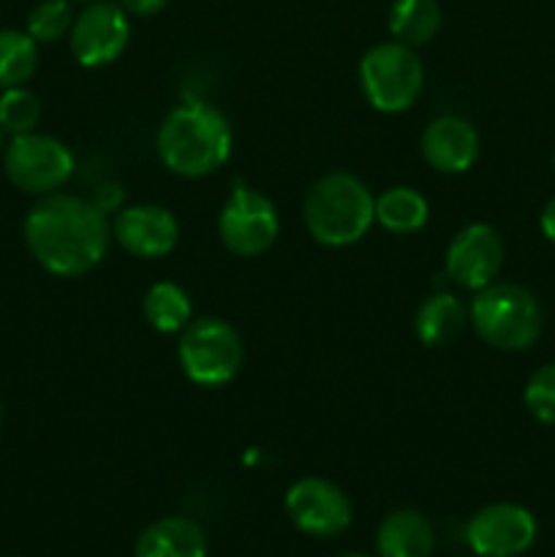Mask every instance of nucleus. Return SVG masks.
<instances>
[{
  "label": "nucleus",
  "instance_id": "18",
  "mask_svg": "<svg viewBox=\"0 0 555 557\" xmlns=\"http://www.w3.org/2000/svg\"><path fill=\"white\" fill-rule=\"evenodd\" d=\"M441 27V9L435 0H395L390 9V33L406 47L433 41Z\"/></svg>",
  "mask_w": 555,
  "mask_h": 557
},
{
  "label": "nucleus",
  "instance_id": "5",
  "mask_svg": "<svg viewBox=\"0 0 555 557\" xmlns=\"http://www.w3.org/2000/svg\"><path fill=\"white\" fill-rule=\"evenodd\" d=\"M422 60L400 41L375 44L359 60V85L379 112H406L422 92Z\"/></svg>",
  "mask_w": 555,
  "mask_h": 557
},
{
  "label": "nucleus",
  "instance_id": "10",
  "mask_svg": "<svg viewBox=\"0 0 555 557\" xmlns=\"http://www.w3.org/2000/svg\"><path fill=\"white\" fill-rule=\"evenodd\" d=\"M286 515L303 533L316 539L341 536L351 525V500L326 479H299L286 493Z\"/></svg>",
  "mask_w": 555,
  "mask_h": 557
},
{
  "label": "nucleus",
  "instance_id": "13",
  "mask_svg": "<svg viewBox=\"0 0 555 557\" xmlns=\"http://www.w3.org/2000/svg\"><path fill=\"white\" fill-rule=\"evenodd\" d=\"M112 234L136 259H161L177 245L180 228L166 207L134 205L118 212Z\"/></svg>",
  "mask_w": 555,
  "mask_h": 557
},
{
  "label": "nucleus",
  "instance_id": "8",
  "mask_svg": "<svg viewBox=\"0 0 555 557\" xmlns=\"http://www.w3.org/2000/svg\"><path fill=\"white\" fill-rule=\"evenodd\" d=\"M278 228L281 221L275 205L248 185H237L218 215V234L223 245L243 259L267 253L278 239Z\"/></svg>",
  "mask_w": 555,
  "mask_h": 557
},
{
  "label": "nucleus",
  "instance_id": "29",
  "mask_svg": "<svg viewBox=\"0 0 555 557\" xmlns=\"http://www.w3.org/2000/svg\"><path fill=\"white\" fill-rule=\"evenodd\" d=\"M71 3H90V0H71Z\"/></svg>",
  "mask_w": 555,
  "mask_h": 557
},
{
  "label": "nucleus",
  "instance_id": "12",
  "mask_svg": "<svg viewBox=\"0 0 555 557\" xmlns=\"http://www.w3.org/2000/svg\"><path fill=\"white\" fill-rule=\"evenodd\" d=\"M504 267V239L490 223L460 228L446 248V275L468 292L490 286Z\"/></svg>",
  "mask_w": 555,
  "mask_h": 557
},
{
  "label": "nucleus",
  "instance_id": "16",
  "mask_svg": "<svg viewBox=\"0 0 555 557\" xmlns=\"http://www.w3.org/2000/svg\"><path fill=\"white\" fill-rule=\"evenodd\" d=\"M435 547L433 525L414 509H397L381 520L375 533L379 557H430Z\"/></svg>",
  "mask_w": 555,
  "mask_h": 557
},
{
  "label": "nucleus",
  "instance_id": "30",
  "mask_svg": "<svg viewBox=\"0 0 555 557\" xmlns=\"http://www.w3.org/2000/svg\"><path fill=\"white\" fill-rule=\"evenodd\" d=\"M553 163H555V156H553Z\"/></svg>",
  "mask_w": 555,
  "mask_h": 557
},
{
  "label": "nucleus",
  "instance_id": "28",
  "mask_svg": "<svg viewBox=\"0 0 555 557\" xmlns=\"http://www.w3.org/2000/svg\"><path fill=\"white\" fill-rule=\"evenodd\" d=\"M3 136H5V131L0 128V150H3Z\"/></svg>",
  "mask_w": 555,
  "mask_h": 557
},
{
  "label": "nucleus",
  "instance_id": "26",
  "mask_svg": "<svg viewBox=\"0 0 555 557\" xmlns=\"http://www.w3.org/2000/svg\"><path fill=\"white\" fill-rule=\"evenodd\" d=\"M539 226H542L544 237H547L550 243H555V196L544 205L542 218H539Z\"/></svg>",
  "mask_w": 555,
  "mask_h": 557
},
{
  "label": "nucleus",
  "instance_id": "1",
  "mask_svg": "<svg viewBox=\"0 0 555 557\" xmlns=\"http://www.w3.org/2000/svg\"><path fill=\"white\" fill-rule=\"evenodd\" d=\"M25 243L47 272L79 277L107 256L109 223L101 207L82 196L47 194L27 212Z\"/></svg>",
  "mask_w": 555,
  "mask_h": 557
},
{
  "label": "nucleus",
  "instance_id": "22",
  "mask_svg": "<svg viewBox=\"0 0 555 557\" xmlns=\"http://www.w3.org/2000/svg\"><path fill=\"white\" fill-rule=\"evenodd\" d=\"M74 20L76 14L71 9V0H41L27 14V36L36 44H54L69 36Z\"/></svg>",
  "mask_w": 555,
  "mask_h": 557
},
{
  "label": "nucleus",
  "instance_id": "25",
  "mask_svg": "<svg viewBox=\"0 0 555 557\" xmlns=\"http://www.w3.org/2000/svg\"><path fill=\"white\" fill-rule=\"evenodd\" d=\"M169 0H120L125 14H136V16H152L158 11H163Z\"/></svg>",
  "mask_w": 555,
  "mask_h": 557
},
{
  "label": "nucleus",
  "instance_id": "21",
  "mask_svg": "<svg viewBox=\"0 0 555 557\" xmlns=\"http://www.w3.org/2000/svg\"><path fill=\"white\" fill-rule=\"evenodd\" d=\"M38 65V44L27 30H0V90L22 87Z\"/></svg>",
  "mask_w": 555,
  "mask_h": 557
},
{
  "label": "nucleus",
  "instance_id": "2",
  "mask_svg": "<svg viewBox=\"0 0 555 557\" xmlns=\"http://www.w3.org/2000/svg\"><path fill=\"white\" fill-rule=\"evenodd\" d=\"M156 147L169 172L180 177H207L229 161L232 128L215 107L190 101L163 117Z\"/></svg>",
  "mask_w": 555,
  "mask_h": 557
},
{
  "label": "nucleus",
  "instance_id": "9",
  "mask_svg": "<svg viewBox=\"0 0 555 557\" xmlns=\"http://www.w3.org/2000/svg\"><path fill=\"white\" fill-rule=\"evenodd\" d=\"M131 38L128 16L123 5L109 3V0H90L85 9L76 14L74 27L69 33L71 52L76 63L85 69H98L125 52Z\"/></svg>",
  "mask_w": 555,
  "mask_h": 557
},
{
  "label": "nucleus",
  "instance_id": "27",
  "mask_svg": "<svg viewBox=\"0 0 555 557\" xmlns=\"http://www.w3.org/2000/svg\"><path fill=\"white\" fill-rule=\"evenodd\" d=\"M337 557H370V555H365V553H343V555H337Z\"/></svg>",
  "mask_w": 555,
  "mask_h": 557
},
{
  "label": "nucleus",
  "instance_id": "4",
  "mask_svg": "<svg viewBox=\"0 0 555 557\" xmlns=\"http://www.w3.org/2000/svg\"><path fill=\"white\" fill-rule=\"evenodd\" d=\"M471 321L477 335L501 351L531 348L542 335V305L517 283H490L479 288L471 302Z\"/></svg>",
  "mask_w": 555,
  "mask_h": 557
},
{
  "label": "nucleus",
  "instance_id": "3",
  "mask_svg": "<svg viewBox=\"0 0 555 557\" xmlns=\"http://www.w3.org/2000/svg\"><path fill=\"white\" fill-rule=\"evenodd\" d=\"M303 215L316 243L343 248L362 239L373 226L375 199L359 177L348 172H332L310 185Z\"/></svg>",
  "mask_w": 555,
  "mask_h": 557
},
{
  "label": "nucleus",
  "instance_id": "11",
  "mask_svg": "<svg viewBox=\"0 0 555 557\" xmlns=\"http://www.w3.org/2000/svg\"><path fill=\"white\" fill-rule=\"evenodd\" d=\"M536 517L517 504H490L466 528L468 547L479 557H520L536 542Z\"/></svg>",
  "mask_w": 555,
  "mask_h": 557
},
{
  "label": "nucleus",
  "instance_id": "6",
  "mask_svg": "<svg viewBox=\"0 0 555 557\" xmlns=\"http://www.w3.org/2000/svg\"><path fill=\"white\" fill-rule=\"evenodd\" d=\"M183 373L199 386H223L239 373L243 343L232 324L215 315L190 321L177 346Z\"/></svg>",
  "mask_w": 555,
  "mask_h": 557
},
{
  "label": "nucleus",
  "instance_id": "19",
  "mask_svg": "<svg viewBox=\"0 0 555 557\" xmlns=\"http://www.w3.org/2000/svg\"><path fill=\"white\" fill-rule=\"evenodd\" d=\"M430 207L419 190L397 185L375 199V221L392 234H411L428 223Z\"/></svg>",
  "mask_w": 555,
  "mask_h": 557
},
{
  "label": "nucleus",
  "instance_id": "20",
  "mask_svg": "<svg viewBox=\"0 0 555 557\" xmlns=\"http://www.w3.org/2000/svg\"><path fill=\"white\" fill-rule=\"evenodd\" d=\"M141 310H145L147 324L152 330L163 332V335L183 332L190 324V313H194L188 292L183 286H177V283L169 281H161L147 288Z\"/></svg>",
  "mask_w": 555,
  "mask_h": 557
},
{
  "label": "nucleus",
  "instance_id": "23",
  "mask_svg": "<svg viewBox=\"0 0 555 557\" xmlns=\"http://www.w3.org/2000/svg\"><path fill=\"white\" fill-rule=\"evenodd\" d=\"M41 120V103L25 87H9L0 96V128L11 136H22L36 131Z\"/></svg>",
  "mask_w": 555,
  "mask_h": 557
},
{
  "label": "nucleus",
  "instance_id": "14",
  "mask_svg": "<svg viewBox=\"0 0 555 557\" xmlns=\"http://www.w3.org/2000/svg\"><path fill=\"white\" fill-rule=\"evenodd\" d=\"M422 156L435 172L460 174L473 166L479 156V134L468 120L444 114L422 134Z\"/></svg>",
  "mask_w": 555,
  "mask_h": 557
},
{
  "label": "nucleus",
  "instance_id": "7",
  "mask_svg": "<svg viewBox=\"0 0 555 557\" xmlns=\"http://www.w3.org/2000/svg\"><path fill=\"white\" fill-rule=\"evenodd\" d=\"M5 177L25 194L47 196L63 188L74 174V156L60 139L49 134L11 136L5 145Z\"/></svg>",
  "mask_w": 555,
  "mask_h": 557
},
{
  "label": "nucleus",
  "instance_id": "15",
  "mask_svg": "<svg viewBox=\"0 0 555 557\" xmlns=\"http://www.w3.org/2000/svg\"><path fill=\"white\" fill-rule=\"evenodd\" d=\"M134 557H207V536L188 517H163L139 533Z\"/></svg>",
  "mask_w": 555,
  "mask_h": 557
},
{
  "label": "nucleus",
  "instance_id": "24",
  "mask_svg": "<svg viewBox=\"0 0 555 557\" xmlns=\"http://www.w3.org/2000/svg\"><path fill=\"white\" fill-rule=\"evenodd\" d=\"M522 400L536 422L555 424V362L544 364L528 379Z\"/></svg>",
  "mask_w": 555,
  "mask_h": 557
},
{
  "label": "nucleus",
  "instance_id": "17",
  "mask_svg": "<svg viewBox=\"0 0 555 557\" xmlns=\"http://www.w3.org/2000/svg\"><path fill=\"white\" fill-rule=\"evenodd\" d=\"M468 310L455 294H433L424 299L414 319V330L424 346H446L462 332Z\"/></svg>",
  "mask_w": 555,
  "mask_h": 557
}]
</instances>
